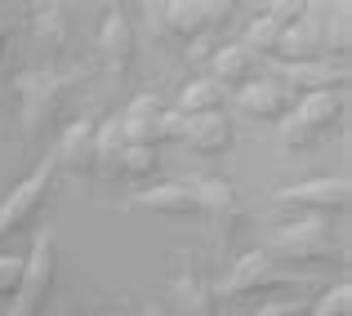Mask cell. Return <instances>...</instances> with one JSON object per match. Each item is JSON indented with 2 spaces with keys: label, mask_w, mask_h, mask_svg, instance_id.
<instances>
[{
  "label": "cell",
  "mask_w": 352,
  "mask_h": 316,
  "mask_svg": "<svg viewBox=\"0 0 352 316\" xmlns=\"http://www.w3.org/2000/svg\"><path fill=\"white\" fill-rule=\"evenodd\" d=\"M348 236L344 232H330V223H321L317 214L312 218H294L285 227H276L267 236V254L281 263V258H294V263H326V258H344Z\"/></svg>",
  "instance_id": "cell-1"
},
{
  "label": "cell",
  "mask_w": 352,
  "mask_h": 316,
  "mask_svg": "<svg viewBox=\"0 0 352 316\" xmlns=\"http://www.w3.org/2000/svg\"><path fill=\"white\" fill-rule=\"evenodd\" d=\"M54 276H58V240L41 232L32 240V254L23 258V281H18V294L9 299V316H41L50 303Z\"/></svg>",
  "instance_id": "cell-2"
},
{
  "label": "cell",
  "mask_w": 352,
  "mask_h": 316,
  "mask_svg": "<svg viewBox=\"0 0 352 316\" xmlns=\"http://www.w3.org/2000/svg\"><path fill=\"white\" fill-rule=\"evenodd\" d=\"M281 285H303V276L285 272L267 249H245L236 258V267L228 272V281L219 285V299H245V294H267Z\"/></svg>",
  "instance_id": "cell-3"
},
{
  "label": "cell",
  "mask_w": 352,
  "mask_h": 316,
  "mask_svg": "<svg viewBox=\"0 0 352 316\" xmlns=\"http://www.w3.org/2000/svg\"><path fill=\"white\" fill-rule=\"evenodd\" d=\"M54 170H58V156H45L18 188H9V196L0 201V236L27 227V223L36 218V210L45 205V196H50V188H54Z\"/></svg>",
  "instance_id": "cell-4"
},
{
  "label": "cell",
  "mask_w": 352,
  "mask_h": 316,
  "mask_svg": "<svg viewBox=\"0 0 352 316\" xmlns=\"http://www.w3.org/2000/svg\"><path fill=\"white\" fill-rule=\"evenodd\" d=\"M276 76L290 94H344L348 63L339 58H308V63H276Z\"/></svg>",
  "instance_id": "cell-5"
},
{
  "label": "cell",
  "mask_w": 352,
  "mask_h": 316,
  "mask_svg": "<svg viewBox=\"0 0 352 316\" xmlns=\"http://www.w3.org/2000/svg\"><path fill=\"white\" fill-rule=\"evenodd\" d=\"M321 23H326V5H303V14L290 27H281L276 41V63H308V58H326V41H321Z\"/></svg>",
  "instance_id": "cell-6"
},
{
  "label": "cell",
  "mask_w": 352,
  "mask_h": 316,
  "mask_svg": "<svg viewBox=\"0 0 352 316\" xmlns=\"http://www.w3.org/2000/svg\"><path fill=\"white\" fill-rule=\"evenodd\" d=\"M276 201L281 205H299V210H312L321 218V214H348L352 205V188L348 179H308V183H294V188H281L276 192Z\"/></svg>",
  "instance_id": "cell-7"
},
{
  "label": "cell",
  "mask_w": 352,
  "mask_h": 316,
  "mask_svg": "<svg viewBox=\"0 0 352 316\" xmlns=\"http://www.w3.org/2000/svg\"><path fill=\"white\" fill-rule=\"evenodd\" d=\"M290 107H294V94L281 85V80H272V76L236 89V111L250 116V120H285Z\"/></svg>",
  "instance_id": "cell-8"
},
{
  "label": "cell",
  "mask_w": 352,
  "mask_h": 316,
  "mask_svg": "<svg viewBox=\"0 0 352 316\" xmlns=\"http://www.w3.org/2000/svg\"><path fill=\"white\" fill-rule=\"evenodd\" d=\"M183 143L197 156H223L232 147V116L228 111H206V116H188V134Z\"/></svg>",
  "instance_id": "cell-9"
},
{
  "label": "cell",
  "mask_w": 352,
  "mask_h": 316,
  "mask_svg": "<svg viewBox=\"0 0 352 316\" xmlns=\"http://www.w3.org/2000/svg\"><path fill=\"white\" fill-rule=\"evenodd\" d=\"M214 9L219 5H206V0H165L161 23H165V32L179 36V41H197V36H206V27L214 23Z\"/></svg>",
  "instance_id": "cell-10"
},
{
  "label": "cell",
  "mask_w": 352,
  "mask_h": 316,
  "mask_svg": "<svg viewBox=\"0 0 352 316\" xmlns=\"http://www.w3.org/2000/svg\"><path fill=\"white\" fill-rule=\"evenodd\" d=\"M339 116H344V94H299L290 107V120L294 125H303L308 134H330V129L339 125Z\"/></svg>",
  "instance_id": "cell-11"
},
{
  "label": "cell",
  "mask_w": 352,
  "mask_h": 316,
  "mask_svg": "<svg viewBox=\"0 0 352 316\" xmlns=\"http://www.w3.org/2000/svg\"><path fill=\"white\" fill-rule=\"evenodd\" d=\"M214 80L223 89L228 85L245 89V85H254V80H263V58L250 54L245 45H223V49L214 54Z\"/></svg>",
  "instance_id": "cell-12"
},
{
  "label": "cell",
  "mask_w": 352,
  "mask_h": 316,
  "mask_svg": "<svg viewBox=\"0 0 352 316\" xmlns=\"http://www.w3.org/2000/svg\"><path fill=\"white\" fill-rule=\"evenodd\" d=\"M134 210H152V214H170V218H188L201 214L197 196H192L188 183H165V188H143L134 196Z\"/></svg>",
  "instance_id": "cell-13"
},
{
  "label": "cell",
  "mask_w": 352,
  "mask_h": 316,
  "mask_svg": "<svg viewBox=\"0 0 352 316\" xmlns=\"http://www.w3.org/2000/svg\"><path fill=\"white\" fill-rule=\"evenodd\" d=\"M228 89L219 85L214 76L210 80H188V89L179 94V111L183 116H206V111H223Z\"/></svg>",
  "instance_id": "cell-14"
},
{
  "label": "cell",
  "mask_w": 352,
  "mask_h": 316,
  "mask_svg": "<svg viewBox=\"0 0 352 316\" xmlns=\"http://www.w3.org/2000/svg\"><path fill=\"white\" fill-rule=\"evenodd\" d=\"M321 41H326V58L348 63V41H352L348 5H330V9H326V23H321Z\"/></svg>",
  "instance_id": "cell-15"
},
{
  "label": "cell",
  "mask_w": 352,
  "mask_h": 316,
  "mask_svg": "<svg viewBox=\"0 0 352 316\" xmlns=\"http://www.w3.org/2000/svg\"><path fill=\"white\" fill-rule=\"evenodd\" d=\"M120 152H125V138H120V120H103V125H94V165H103L107 174H116V161Z\"/></svg>",
  "instance_id": "cell-16"
},
{
  "label": "cell",
  "mask_w": 352,
  "mask_h": 316,
  "mask_svg": "<svg viewBox=\"0 0 352 316\" xmlns=\"http://www.w3.org/2000/svg\"><path fill=\"white\" fill-rule=\"evenodd\" d=\"M63 161L72 165H94V120H76L63 138Z\"/></svg>",
  "instance_id": "cell-17"
},
{
  "label": "cell",
  "mask_w": 352,
  "mask_h": 316,
  "mask_svg": "<svg viewBox=\"0 0 352 316\" xmlns=\"http://www.w3.org/2000/svg\"><path fill=\"white\" fill-rule=\"evenodd\" d=\"M116 170L125 174V179H134V183H147L156 170H161V156H156V147H125L120 161H116Z\"/></svg>",
  "instance_id": "cell-18"
},
{
  "label": "cell",
  "mask_w": 352,
  "mask_h": 316,
  "mask_svg": "<svg viewBox=\"0 0 352 316\" xmlns=\"http://www.w3.org/2000/svg\"><path fill=\"white\" fill-rule=\"evenodd\" d=\"M98 45H103L120 67H125V63H129V23L120 14H107L103 27H98Z\"/></svg>",
  "instance_id": "cell-19"
},
{
  "label": "cell",
  "mask_w": 352,
  "mask_h": 316,
  "mask_svg": "<svg viewBox=\"0 0 352 316\" xmlns=\"http://www.w3.org/2000/svg\"><path fill=\"white\" fill-rule=\"evenodd\" d=\"M276 41H281V23H272V18L267 14H258L254 23L245 27V49L250 54H258V58H263V54H276Z\"/></svg>",
  "instance_id": "cell-20"
},
{
  "label": "cell",
  "mask_w": 352,
  "mask_h": 316,
  "mask_svg": "<svg viewBox=\"0 0 352 316\" xmlns=\"http://www.w3.org/2000/svg\"><path fill=\"white\" fill-rule=\"evenodd\" d=\"M188 188H192V196H197L201 214H223V210H232V188H228V183L201 179V183H188Z\"/></svg>",
  "instance_id": "cell-21"
},
{
  "label": "cell",
  "mask_w": 352,
  "mask_h": 316,
  "mask_svg": "<svg viewBox=\"0 0 352 316\" xmlns=\"http://www.w3.org/2000/svg\"><path fill=\"white\" fill-rule=\"evenodd\" d=\"M312 316H352V290H348V281L330 285V290L317 299V308H312Z\"/></svg>",
  "instance_id": "cell-22"
},
{
  "label": "cell",
  "mask_w": 352,
  "mask_h": 316,
  "mask_svg": "<svg viewBox=\"0 0 352 316\" xmlns=\"http://www.w3.org/2000/svg\"><path fill=\"white\" fill-rule=\"evenodd\" d=\"M18 281H23V254H9L0 249V299H14Z\"/></svg>",
  "instance_id": "cell-23"
},
{
  "label": "cell",
  "mask_w": 352,
  "mask_h": 316,
  "mask_svg": "<svg viewBox=\"0 0 352 316\" xmlns=\"http://www.w3.org/2000/svg\"><path fill=\"white\" fill-rule=\"evenodd\" d=\"M161 111H165V107H161V98H156V94H138L134 103L120 111V116H129V120H156Z\"/></svg>",
  "instance_id": "cell-24"
},
{
  "label": "cell",
  "mask_w": 352,
  "mask_h": 316,
  "mask_svg": "<svg viewBox=\"0 0 352 316\" xmlns=\"http://www.w3.org/2000/svg\"><path fill=\"white\" fill-rule=\"evenodd\" d=\"M156 134H161V138H183V134H188V116H183L179 107L161 111V116H156Z\"/></svg>",
  "instance_id": "cell-25"
},
{
  "label": "cell",
  "mask_w": 352,
  "mask_h": 316,
  "mask_svg": "<svg viewBox=\"0 0 352 316\" xmlns=\"http://www.w3.org/2000/svg\"><path fill=\"white\" fill-rule=\"evenodd\" d=\"M254 316H303V303L299 299H281V303H263V308H258Z\"/></svg>",
  "instance_id": "cell-26"
},
{
  "label": "cell",
  "mask_w": 352,
  "mask_h": 316,
  "mask_svg": "<svg viewBox=\"0 0 352 316\" xmlns=\"http://www.w3.org/2000/svg\"><path fill=\"white\" fill-rule=\"evenodd\" d=\"M5 41H9V36H5V27H0V58H5Z\"/></svg>",
  "instance_id": "cell-27"
},
{
  "label": "cell",
  "mask_w": 352,
  "mask_h": 316,
  "mask_svg": "<svg viewBox=\"0 0 352 316\" xmlns=\"http://www.w3.org/2000/svg\"><path fill=\"white\" fill-rule=\"evenodd\" d=\"M147 316H170V312H165V308H156V312H147Z\"/></svg>",
  "instance_id": "cell-28"
}]
</instances>
